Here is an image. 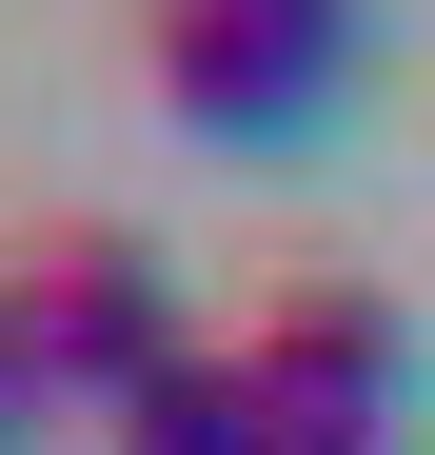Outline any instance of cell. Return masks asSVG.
I'll return each mask as SVG.
<instances>
[{
  "label": "cell",
  "mask_w": 435,
  "mask_h": 455,
  "mask_svg": "<svg viewBox=\"0 0 435 455\" xmlns=\"http://www.w3.org/2000/svg\"><path fill=\"white\" fill-rule=\"evenodd\" d=\"M0 297H20L40 396H59V416H99V435L198 356V297H178V258L138 238V218H20V238H0Z\"/></svg>",
  "instance_id": "obj_1"
},
{
  "label": "cell",
  "mask_w": 435,
  "mask_h": 455,
  "mask_svg": "<svg viewBox=\"0 0 435 455\" xmlns=\"http://www.w3.org/2000/svg\"><path fill=\"white\" fill-rule=\"evenodd\" d=\"M138 80H159L178 139L277 159L376 80V0H138Z\"/></svg>",
  "instance_id": "obj_2"
},
{
  "label": "cell",
  "mask_w": 435,
  "mask_h": 455,
  "mask_svg": "<svg viewBox=\"0 0 435 455\" xmlns=\"http://www.w3.org/2000/svg\"><path fill=\"white\" fill-rule=\"evenodd\" d=\"M238 376L277 396V435H396L415 317H396V277H356V258H277L238 297Z\"/></svg>",
  "instance_id": "obj_3"
},
{
  "label": "cell",
  "mask_w": 435,
  "mask_h": 455,
  "mask_svg": "<svg viewBox=\"0 0 435 455\" xmlns=\"http://www.w3.org/2000/svg\"><path fill=\"white\" fill-rule=\"evenodd\" d=\"M99 455H297V435H277V396L238 376V337H198V356H178V376H159V396H138Z\"/></svg>",
  "instance_id": "obj_4"
},
{
  "label": "cell",
  "mask_w": 435,
  "mask_h": 455,
  "mask_svg": "<svg viewBox=\"0 0 435 455\" xmlns=\"http://www.w3.org/2000/svg\"><path fill=\"white\" fill-rule=\"evenodd\" d=\"M40 416H59V396H40V356H20V297H0V455H20Z\"/></svg>",
  "instance_id": "obj_5"
},
{
  "label": "cell",
  "mask_w": 435,
  "mask_h": 455,
  "mask_svg": "<svg viewBox=\"0 0 435 455\" xmlns=\"http://www.w3.org/2000/svg\"><path fill=\"white\" fill-rule=\"evenodd\" d=\"M297 455H396V435H297Z\"/></svg>",
  "instance_id": "obj_6"
}]
</instances>
